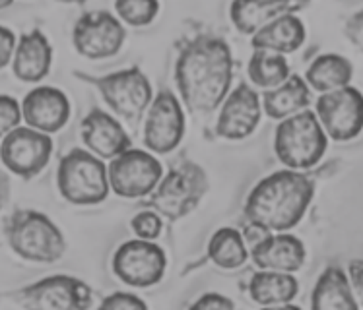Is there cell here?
I'll use <instances>...</instances> for the list:
<instances>
[{"label":"cell","mask_w":363,"mask_h":310,"mask_svg":"<svg viewBox=\"0 0 363 310\" xmlns=\"http://www.w3.org/2000/svg\"><path fill=\"white\" fill-rule=\"evenodd\" d=\"M101 309H115V310H133V309H146V303L138 299L133 293H113L99 304Z\"/></svg>","instance_id":"cell-31"},{"label":"cell","mask_w":363,"mask_h":310,"mask_svg":"<svg viewBox=\"0 0 363 310\" xmlns=\"http://www.w3.org/2000/svg\"><path fill=\"white\" fill-rule=\"evenodd\" d=\"M26 309L82 310L91 304V289L70 275H52L20 291Z\"/></svg>","instance_id":"cell-14"},{"label":"cell","mask_w":363,"mask_h":310,"mask_svg":"<svg viewBox=\"0 0 363 310\" xmlns=\"http://www.w3.org/2000/svg\"><path fill=\"white\" fill-rule=\"evenodd\" d=\"M352 76H354V68L348 59L340 54H323L313 60L311 67L307 68L305 80L315 91L326 93V91L346 88Z\"/></svg>","instance_id":"cell-25"},{"label":"cell","mask_w":363,"mask_h":310,"mask_svg":"<svg viewBox=\"0 0 363 310\" xmlns=\"http://www.w3.org/2000/svg\"><path fill=\"white\" fill-rule=\"evenodd\" d=\"M80 136L91 154L104 159H115L130 149V138L115 117L101 109H91L82 120Z\"/></svg>","instance_id":"cell-16"},{"label":"cell","mask_w":363,"mask_h":310,"mask_svg":"<svg viewBox=\"0 0 363 310\" xmlns=\"http://www.w3.org/2000/svg\"><path fill=\"white\" fill-rule=\"evenodd\" d=\"M125 41L126 31L121 20L105 10L86 12L74 23L72 31L74 49L86 59L99 60L115 57L123 49Z\"/></svg>","instance_id":"cell-9"},{"label":"cell","mask_w":363,"mask_h":310,"mask_svg":"<svg viewBox=\"0 0 363 310\" xmlns=\"http://www.w3.org/2000/svg\"><path fill=\"white\" fill-rule=\"evenodd\" d=\"M165 252L146 239L121 244L113 256V272L133 287H150L163 277Z\"/></svg>","instance_id":"cell-13"},{"label":"cell","mask_w":363,"mask_h":310,"mask_svg":"<svg viewBox=\"0 0 363 310\" xmlns=\"http://www.w3.org/2000/svg\"><path fill=\"white\" fill-rule=\"evenodd\" d=\"M311 178L299 171H278L262 178L245 204V215L251 223H259L268 231H289L301 222L311 204Z\"/></svg>","instance_id":"cell-2"},{"label":"cell","mask_w":363,"mask_h":310,"mask_svg":"<svg viewBox=\"0 0 363 310\" xmlns=\"http://www.w3.org/2000/svg\"><path fill=\"white\" fill-rule=\"evenodd\" d=\"M344 33H346V38L363 52V10L356 12V14L352 16L348 22H346Z\"/></svg>","instance_id":"cell-32"},{"label":"cell","mask_w":363,"mask_h":310,"mask_svg":"<svg viewBox=\"0 0 363 310\" xmlns=\"http://www.w3.org/2000/svg\"><path fill=\"white\" fill-rule=\"evenodd\" d=\"M311 103V89L309 84L299 76H289L288 80L278 88L268 89L262 97V107L270 118L284 120L294 117L297 113L305 111V107Z\"/></svg>","instance_id":"cell-22"},{"label":"cell","mask_w":363,"mask_h":310,"mask_svg":"<svg viewBox=\"0 0 363 310\" xmlns=\"http://www.w3.org/2000/svg\"><path fill=\"white\" fill-rule=\"evenodd\" d=\"M309 2L311 0H233L230 18L239 33L255 35L276 18L303 10Z\"/></svg>","instance_id":"cell-18"},{"label":"cell","mask_w":363,"mask_h":310,"mask_svg":"<svg viewBox=\"0 0 363 310\" xmlns=\"http://www.w3.org/2000/svg\"><path fill=\"white\" fill-rule=\"evenodd\" d=\"M51 154L52 142L49 134L31 126H18L12 132L4 134L0 148L2 163L6 165V169L23 178L35 177L41 173L51 159Z\"/></svg>","instance_id":"cell-10"},{"label":"cell","mask_w":363,"mask_h":310,"mask_svg":"<svg viewBox=\"0 0 363 310\" xmlns=\"http://www.w3.org/2000/svg\"><path fill=\"white\" fill-rule=\"evenodd\" d=\"M260 115H262V105L259 93L247 84H239L222 103L216 134L225 140H243L257 130Z\"/></svg>","instance_id":"cell-15"},{"label":"cell","mask_w":363,"mask_h":310,"mask_svg":"<svg viewBox=\"0 0 363 310\" xmlns=\"http://www.w3.org/2000/svg\"><path fill=\"white\" fill-rule=\"evenodd\" d=\"M208 254H210L212 262L223 270L241 268L249 258L245 236L231 227L216 231L214 236L210 239V244H208Z\"/></svg>","instance_id":"cell-27"},{"label":"cell","mask_w":363,"mask_h":310,"mask_svg":"<svg viewBox=\"0 0 363 310\" xmlns=\"http://www.w3.org/2000/svg\"><path fill=\"white\" fill-rule=\"evenodd\" d=\"M23 118L31 128L41 132H59L70 118V101L57 88H38L30 91L22 103Z\"/></svg>","instance_id":"cell-17"},{"label":"cell","mask_w":363,"mask_h":310,"mask_svg":"<svg viewBox=\"0 0 363 310\" xmlns=\"http://www.w3.org/2000/svg\"><path fill=\"white\" fill-rule=\"evenodd\" d=\"M12 2H14V0H0V8H8Z\"/></svg>","instance_id":"cell-37"},{"label":"cell","mask_w":363,"mask_h":310,"mask_svg":"<svg viewBox=\"0 0 363 310\" xmlns=\"http://www.w3.org/2000/svg\"><path fill=\"white\" fill-rule=\"evenodd\" d=\"M115 10L128 25L144 28L156 20L160 0H115Z\"/></svg>","instance_id":"cell-28"},{"label":"cell","mask_w":363,"mask_h":310,"mask_svg":"<svg viewBox=\"0 0 363 310\" xmlns=\"http://www.w3.org/2000/svg\"><path fill=\"white\" fill-rule=\"evenodd\" d=\"M104 96L105 103L126 120H138L154 101L152 84L140 68H128L115 74L88 78Z\"/></svg>","instance_id":"cell-7"},{"label":"cell","mask_w":363,"mask_h":310,"mask_svg":"<svg viewBox=\"0 0 363 310\" xmlns=\"http://www.w3.org/2000/svg\"><path fill=\"white\" fill-rule=\"evenodd\" d=\"M208 190V177L196 163H181L169 171V175L160 180L157 188L152 193L148 206L157 214L165 215L175 222L193 212Z\"/></svg>","instance_id":"cell-6"},{"label":"cell","mask_w":363,"mask_h":310,"mask_svg":"<svg viewBox=\"0 0 363 310\" xmlns=\"http://www.w3.org/2000/svg\"><path fill=\"white\" fill-rule=\"evenodd\" d=\"M130 225L138 239H146V241L156 239L162 231V219H160L157 212H142L134 217Z\"/></svg>","instance_id":"cell-29"},{"label":"cell","mask_w":363,"mask_h":310,"mask_svg":"<svg viewBox=\"0 0 363 310\" xmlns=\"http://www.w3.org/2000/svg\"><path fill=\"white\" fill-rule=\"evenodd\" d=\"M6 239L12 251L31 262H57L67 251V241L47 215L20 209L8 217Z\"/></svg>","instance_id":"cell-4"},{"label":"cell","mask_w":363,"mask_h":310,"mask_svg":"<svg viewBox=\"0 0 363 310\" xmlns=\"http://www.w3.org/2000/svg\"><path fill=\"white\" fill-rule=\"evenodd\" d=\"M233 57L230 45L216 35L189 41L175 64V81L193 113H212L230 96Z\"/></svg>","instance_id":"cell-1"},{"label":"cell","mask_w":363,"mask_h":310,"mask_svg":"<svg viewBox=\"0 0 363 310\" xmlns=\"http://www.w3.org/2000/svg\"><path fill=\"white\" fill-rule=\"evenodd\" d=\"M233 306L235 303L220 293H206L193 304V309H233Z\"/></svg>","instance_id":"cell-33"},{"label":"cell","mask_w":363,"mask_h":310,"mask_svg":"<svg viewBox=\"0 0 363 310\" xmlns=\"http://www.w3.org/2000/svg\"><path fill=\"white\" fill-rule=\"evenodd\" d=\"M185 136V113L169 89H162L152 101L144 125V144L154 154H169Z\"/></svg>","instance_id":"cell-12"},{"label":"cell","mask_w":363,"mask_h":310,"mask_svg":"<svg viewBox=\"0 0 363 310\" xmlns=\"http://www.w3.org/2000/svg\"><path fill=\"white\" fill-rule=\"evenodd\" d=\"M23 115V109H20V103L16 101L14 97L2 96L0 97V120H2V134L12 132L14 128L20 125V118Z\"/></svg>","instance_id":"cell-30"},{"label":"cell","mask_w":363,"mask_h":310,"mask_svg":"<svg viewBox=\"0 0 363 310\" xmlns=\"http://www.w3.org/2000/svg\"><path fill=\"white\" fill-rule=\"evenodd\" d=\"M255 264L262 270L278 272H297L305 262V246L296 235L278 233L267 235L259 244L251 248Z\"/></svg>","instance_id":"cell-19"},{"label":"cell","mask_w":363,"mask_h":310,"mask_svg":"<svg viewBox=\"0 0 363 310\" xmlns=\"http://www.w3.org/2000/svg\"><path fill=\"white\" fill-rule=\"evenodd\" d=\"M299 291V283L289 272H278V270H264L252 275L249 283V293L260 304L267 306H280L288 304L291 299H296Z\"/></svg>","instance_id":"cell-24"},{"label":"cell","mask_w":363,"mask_h":310,"mask_svg":"<svg viewBox=\"0 0 363 310\" xmlns=\"http://www.w3.org/2000/svg\"><path fill=\"white\" fill-rule=\"evenodd\" d=\"M317 117L326 134L338 142L356 138L363 130V96L356 88L326 91L317 101Z\"/></svg>","instance_id":"cell-11"},{"label":"cell","mask_w":363,"mask_h":310,"mask_svg":"<svg viewBox=\"0 0 363 310\" xmlns=\"http://www.w3.org/2000/svg\"><path fill=\"white\" fill-rule=\"evenodd\" d=\"M162 180V163L140 149H126L109 165V185L123 198H144Z\"/></svg>","instance_id":"cell-8"},{"label":"cell","mask_w":363,"mask_h":310,"mask_svg":"<svg viewBox=\"0 0 363 310\" xmlns=\"http://www.w3.org/2000/svg\"><path fill=\"white\" fill-rule=\"evenodd\" d=\"M57 2H65V4H84L88 0H57Z\"/></svg>","instance_id":"cell-36"},{"label":"cell","mask_w":363,"mask_h":310,"mask_svg":"<svg viewBox=\"0 0 363 310\" xmlns=\"http://www.w3.org/2000/svg\"><path fill=\"white\" fill-rule=\"evenodd\" d=\"M52 49L39 30L23 33L14 54V76L22 81H39L51 72Z\"/></svg>","instance_id":"cell-20"},{"label":"cell","mask_w":363,"mask_h":310,"mask_svg":"<svg viewBox=\"0 0 363 310\" xmlns=\"http://www.w3.org/2000/svg\"><path fill=\"white\" fill-rule=\"evenodd\" d=\"M305 41L303 22L294 14H284L276 18L274 22L267 23L251 38L252 49H264L288 54L297 51Z\"/></svg>","instance_id":"cell-21"},{"label":"cell","mask_w":363,"mask_h":310,"mask_svg":"<svg viewBox=\"0 0 363 310\" xmlns=\"http://www.w3.org/2000/svg\"><path fill=\"white\" fill-rule=\"evenodd\" d=\"M326 130L320 125L317 113L301 111L284 118L276 128L274 149L278 159L288 169H311L325 155Z\"/></svg>","instance_id":"cell-3"},{"label":"cell","mask_w":363,"mask_h":310,"mask_svg":"<svg viewBox=\"0 0 363 310\" xmlns=\"http://www.w3.org/2000/svg\"><path fill=\"white\" fill-rule=\"evenodd\" d=\"M311 306L317 310L357 309V299L354 297L352 283L342 268L330 266L320 273L319 281L313 289Z\"/></svg>","instance_id":"cell-23"},{"label":"cell","mask_w":363,"mask_h":310,"mask_svg":"<svg viewBox=\"0 0 363 310\" xmlns=\"http://www.w3.org/2000/svg\"><path fill=\"white\" fill-rule=\"evenodd\" d=\"M0 39H2V62H0V67H8L10 64V60H12V54H16V35L12 33V30H8V28H2L0 30Z\"/></svg>","instance_id":"cell-34"},{"label":"cell","mask_w":363,"mask_h":310,"mask_svg":"<svg viewBox=\"0 0 363 310\" xmlns=\"http://www.w3.org/2000/svg\"><path fill=\"white\" fill-rule=\"evenodd\" d=\"M350 283L363 306V260L350 262Z\"/></svg>","instance_id":"cell-35"},{"label":"cell","mask_w":363,"mask_h":310,"mask_svg":"<svg viewBox=\"0 0 363 310\" xmlns=\"http://www.w3.org/2000/svg\"><path fill=\"white\" fill-rule=\"evenodd\" d=\"M59 193L76 206L99 204L109 194V171L104 161L86 149L68 151L59 163Z\"/></svg>","instance_id":"cell-5"},{"label":"cell","mask_w":363,"mask_h":310,"mask_svg":"<svg viewBox=\"0 0 363 310\" xmlns=\"http://www.w3.org/2000/svg\"><path fill=\"white\" fill-rule=\"evenodd\" d=\"M247 74H249V80L255 86L272 89L278 88L280 84L288 80L289 64L288 60L284 59L282 52L257 49V51L252 52L251 60H249Z\"/></svg>","instance_id":"cell-26"}]
</instances>
